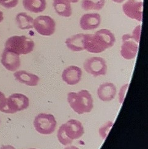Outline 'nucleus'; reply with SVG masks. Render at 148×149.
I'll use <instances>...</instances> for the list:
<instances>
[{"instance_id":"aec40b11","label":"nucleus","mask_w":148,"mask_h":149,"mask_svg":"<svg viewBox=\"0 0 148 149\" xmlns=\"http://www.w3.org/2000/svg\"><path fill=\"white\" fill-rule=\"evenodd\" d=\"M105 4V0H82V8L85 10H102Z\"/></svg>"},{"instance_id":"0eeeda50","label":"nucleus","mask_w":148,"mask_h":149,"mask_svg":"<svg viewBox=\"0 0 148 149\" xmlns=\"http://www.w3.org/2000/svg\"><path fill=\"white\" fill-rule=\"evenodd\" d=\"M33 28L41 36H51L56 31V23L50 16L39 15L34 19Z\"/></svg>"},{"instance_id":"cd10ccee","label":"nucleus","mask_w":148,"mask_h":149,"mask_svg":"<svg viewBox=\"0 0 148 149\" xmlns=\"http://www.w3.org/2000/svg\"><path fill=\"white\" fill-rule=\"evenodd\" d=\"M126 0H112V1L116 3H118V4H121L123 2H124Z\"/></svg>"},{"instance_id":"5701e85b","label":"nucleus","mask_w":148,"mask_h":149,"mask_svg":"<svg viewBox=\"0 0 148 149\" xmlns=\"http://www.w3.org/2000/svg\"><path fill=\"white\" fill-rule=\"evenodd\" d=\"M128 87V83L125 84L121 87L120 90H119V103L121 104H122L123 102H124V98H125V96H126V93L127 91Z\"/></svg>"},{"instance_id":"20e7f679","label":"nucleus","mask_w":148,"mask_h":149,"mask_svg":"<svg viewBox=\"0 0 148 149\" xmlns=\"http://www.w3.org/2000/svg\"><path fill=\"white\" fill-rule=\"evenodd\" d=\"M34 42L25 36H12L7 39L4 44V49L19 56L31 53L34 50Z\"/></svg>"},{"instance_id":"7ed1b4c3","label":"nucleus","mask_w":148,"mask_h":149,"mask_svg":"<svg viewBox=\"0 0 148 149\" xmlns=\"http://www.w3.org/2000/svg\"><path fill=\"white\" fill-rule=\"evenodd\" d=\"M84 133L82 123L76 119H70L61 125L57 133V138L63 146L71 145L73 141L82 138Z\"/></svg>"},{"instance_id":"393cba45","label":"nucleus","mask_w":148,"mask_h":149,"mask_svg":"<svg viewBox=\"0 0 148 149\" xmlns=\"http://www.w3.org/2000/svg\"><path fill=\"white\" fill-rule=\"evenodd\" d=\"M6 103H7V98H6L3 93L0 91V111L4 113V111L6 107Z\"/></svg>"},{"instance_id":"c85d7f7f","label":"nucleus","mask_w":148,"mask_h":149,"mask_svg":"<svg viewBox=\"0 0 148 149\" xmlns=\"http://www.w3.org/2000/svg\"><path fill=\"white\" fill-rule=\"evenodd\" d=\"M3 20H4L3 13V12H1V10H0V23L2 22Z\"/></svg>"},{"instance_id":"39448f33","label":"nucleus","mask_w":148,"mask_h":149,"mask_svg":"<svg viewBox=\"0 0 148 149\" xmlns=\"http://www.w3.org/2000/svg\"><path fill=\"white\" fill-rule=\"evenodd\" d=\"M34 127L39 133L50 135L54 132L57 122L53 115L47 113H40L34 120Z\"/></svg>"},{"instance_id":"b1692460","label":"nucleus","mask_w":148,"mask_h":149,"mask_svg":"<svg viewBox=\"0 0 148 149\" xmlns=\"http://www.w3.org/2000/svg\"><path fill=\"white\" fill-rule=\"evenodd\" d=\"M141 30V25H138L134 28L132 34H131L133 39L138 43L140 42V39Z\"/></svg>"},{"instance_id":"c756f323","label":"nucleus","mask_w":148,"mask_h":149,"mask_svg":"<svg viewBox=\"0 0 148 149\" xmlns=\"http://www.w3.org/2000/svg\"><path fill=\"white\" fill-rule=\"evenodd\" d=\"M69 1L71 3H76L79 1V0H69Z\"/></svg>"},{"instance_id":"a211bd4d","label":"nucleus","mask_w":148,"mask_h":149,"mask_svg":"<svg viewBox=\"0 0 148 149\" xmlns=\"http://www.w3.org/2000/svg\"><path fill=\"white\" fill-rule=\"evenodd\" d=\"M24 9L35 14L44 12L47 8L45 0H23Z\"/></svg>"},{"instance_id":"6ab92c4d","label":"nucleus","mask_w":148,"mask_h":149,"mask_svg":"<svg viewBox=\"0 0 148 149\" xmlns=\"http://www.w3.org/2000/svg\"><path fill=\"white\" fill-rule=\"evenodd\" d=\"M15 20L18 28L22 30L33 28V18L25 12L18 13L16 15Z\"/></svg>"},{"instance_id":"f03ea898","label":"nucleus","mask_w":148,"mask_h":149,"mask_svg":"<svg viewBox=\"0 0 148 149\" xmlns=\"http://www.w3.org/2000/svg\"><path fill=\"white\" fill-rule=\"evenodd\" d=\"M67 102L72 109L78 114L89 113L94 108V100L91 93L86 89L70 92L67 94Z\"/></svg>"},{"instance_id":"a878e982","label":"nucleus","mask_w":148,"mask_h":149,"mask_svg":"<svg viewBox=\"0 0 148 149\" xmlns=\"http://www.w3.org/2000/svg\"><path fill=\"white\" fill-rule=\"evenodd\" d=\"M0 149H16V148L12 146L7 145V146H2L1 148H0Z\"/></svg>"},{"instance_id":"f8f14e48","label":"nucleus","mask_w":148,"mask_h":149,"mask_svg":"<svg viewBox=\"0 0 148 149\" xmlns=\"http://www.w3.org/2000/svg\"><path fill=\"white\" fill-rule=\"evenodd\" d=\"M1 62L6 69L10 72L17 70L21 65L20 56L6 49L3 52Z\"/></svg>"},{"instance_id":"f257e3e1","label":"nucleus","mask_w":148,"mask_h":149,"mask_svg":"<svg viewBox=\"0 0 148 149\" xmlns=\"http://www.w3.org/2000/svg\"><path fill=\"white\" fill-rule=\"evenodd\" d=\"M115 42L114 34L110 30L101 29L94 34H84V50L91 53H101L112 47Z\"/></svg>"},{"instance_id":"2eb2a0df","label":"nucleus","mask_w":148,"mask_h":149,"mask_svg":"<svg viewBox=\"0 0 148 149\" xmlns=\"http://www.w3.org/2000/svg\"><path fill=\"white\" fill-rule=\"evenodd\" d=\"M14 77L17 81L31 87L38 86L40 81V78L38 75L25 70L15 72Z\"/></svg>"},{"instance_id":"412c9836","label":"nucleus","mask_w":148,"mask_h":149,"mask_svg":"<svg viewBox=\"0 0 148 149\" xmlns=\"http://www.w3.org/2000/svg\"><path fill=\"white\" fill-rule=\"evenodd\" d=\"M113 122L109 120L106 122L100 127L99 130H98V133H99V135L102 139L103 140L106 139L110 130L112 129V127L113 126Z\"/></svg>"},{"instance_id":"2f4dec72","label":"nucleus","mask_w":148,"mask_h":149,"mask_svg":"<svg viewBox=\"0 0 148 149\" xmlns=\"http://www.w3.org/2000/svg\"><path fill=\"white\" fill-rule=\"evenodd\" d=\"M0 122H1V120H0Z\"/></svg>"},{"instance_id":"4be33fe9","label":"nucleus","mask_w":148,"mask_h":149,"mask_svg":"<svg viewBox=\"0 0 148 149\" xmlns=\"http://www.w3.org/2000/svg\"><path fill=\"white\" fill-rule=\"evenodd\" d=\"M18 3V0H0V4L6 9L15 8Z\"/></svg>"},{"instance_id":"ddd939ff","label":"nucleus","mask_w":148,"mask_h":149,"mask_svg":"<svg viewBox=\"0 0 148 149\" xmlns=\"http://www.w3.org/2000/svg\"><path fill=\"white\" fill-rule=\"evenodd\" d=\"M101 22L102 18L99 14H85L80 18V26L84 31H91L99 27Z\"/></svg>"},{"instance_id":"dca6fc26","label":"nucleus","mask_w":148,"mask_h":149,"mask_svg":"<svg viewBox=\"0 0 148 149\" xmlns=\"http://www.w3.org/2000/svg\"><path fill=\"white\" fill-rule=\"evenodd\" d=\"M84 34H85L79 33L67 38L65 41L66 47L71 51L74 52H80L84 51Z\"/></svg>"},{"instance_id":"bb28decb","label":"nucleus","mask_w":148,"mask_h":149,"mask_svg":"<svg viewBox=\"0 0 148 149\" xmlns=\"http://www.w3.org/2000/svg\"><path fill=\"white\" fill-rule=\"evenodd\" d=\"M64 149H80V148L76 146H67V147L64 148Z\"/></svg>"},{"instance_id":"4468645a","label":"nucleus","mask_w":148,"mask_h":149,"mask_svg":"<svg viewBox=\"0 0 148 149\" xmlns=\"http://www.w3.org/2000/svg\"><path fill=\"white\" fill-rule=\"evenodd\" d=\"M117 93L116 86L110 82L102 83L98 86L97 94L98 98L102 102H108L113 100Z\"/></svg>"},{"instance_id":"6e6552de","label":"nucleus","mask_w":148,"mask_h":149,"mask_svg":"<svg viewBox=\"0 0 148 149\" xmlns=\"http://www.w3.org/2000/svg\"><path fill=\"white\" fill-rule=\"evenodd\" d=\"M29 105V98L24 94L15 93L7 98L4 113L14 114L18 111L26 109Z\"/></svg>"},{"instance_id":"7c9ffc66","label":"nucleus","mask_w":148,"mask_h":149,"mask_svg":"<svg viewBox=\"0 0 148 149\" xmlns=\"http://www.w3.org/2000/svg\"><path fill=\"white\" fill-rule=\"evenodd\" d=\"M29 149H36V148H29Z\"/></svg>"},{"instance_id":"1a4fd4ad","label":"nucleus","mask_w":148,"mask_h":149,"mask_svg":"<svg viewBox=\"0 0 148 149\" xmlns=\"http://www.w3.org/2000/svg\"><path fill=\"white\" fill-rule=\"evenodd\" d=\"M122 42L120 51L121 56L126 60H132L136 58L139 43L133 39L131 34H125L123 35L122 36Z\"/></svg>"},{"instance_id":"9d476101","label":"nucleus","mask_w":148,"mask_h":149,"mask_svg":"<svg viewBox=\"0 0 148 149\" xmlns=\"http://www.w3.org/2000/svg\"><path fill=\"white\" fill-rule=\"evenodd\" d=\"M122 10L124 14L131 19L138 22L143 21V1H138L137 0H127L122 5Z\"/></svg>"},{"instance_id":"9b49d317","label":"nucleus","mask_w":148,"mask_h":149,"mask_svg":"<svg viewBox=\"0 0 148 149\" xmlns=\"http://www.w3.org/2000/svg\"><path fill=\"white\" fill-rule=\"evenodd\" d=\"M82 70L76 65H71L63 70L61 78L64 83L69 86H75L78 84L82 79Z\"/></svg>"},{"instance_id":"423d86ee","label":"nucleus","mask_w":148,"mask_h":149,"mask_svg":"<svg viewBox=\"0 0 148 149\" xmlns=\"http://www.w3.org/2000/svg\"><path fill=\"white\" fill-rule=\"evenodd\" d=\"M83 69L94 77L105 76L107 74L108 66L106 61L102 57H91L86 59L83 63Z\"/></svg>"},{"instance_id":"f3484780","label":"nucleus","mask_w":148,"mask_h":149,"mask_svg":"<svg viewBox=\"0 0 148 149\" xmlns=\"http://www.w3.org/2000/svg\"><path fill=\"white\" fill-rule=\"evenodd\" d=\"M53 7L56 13L63 17H70L72 15V8L69 0H53Z\"/></svg>"}]
</instances>
